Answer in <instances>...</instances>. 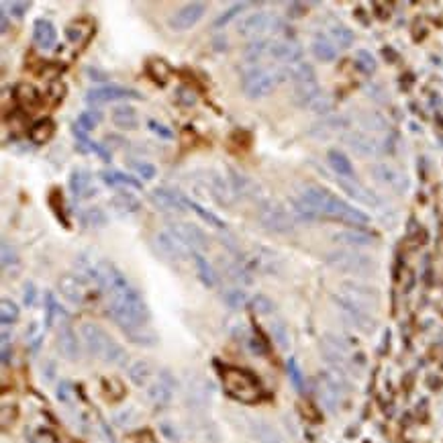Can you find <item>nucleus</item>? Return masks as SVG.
Segmentation results:
<instances>
[{"label": "nucleus", "instance_id": "obj_1", "mask_svg": "<svg viewBox=\"0 0 443 443\" xmlns=\"http://www.w3.org/2000/svg\"><path fill=\"white\" fill-rule=\"evenodd\" d=\"M294 213H299L301 219L314 221V219H331L348 225H368L370 217L354 209L350 202L339 198L337 194L329 192L321 186H305L301 192V198L294 200Z\"/></svg>", "mask_w": 443, "mask_h": 443}, {"label": "nucleus", "instance_id": "obj_2", "mask_svg": "<svg viewBox=\"0 0 443 443\" xmlns=\"http://www.w3.org/2000/svg\"><path fill=\"white\" fill-rule=\"evenodd\" d=\"M109 314L127 337L145 329L149 323V309L133 286H127L109 296Z\"/></svg>", "mask_w": 443, "mask_h": 443}, {"label": "nucleus", "instance_id": "obj_3", "mask_svg": "<svg viewBox=\"0 0 443 443\" xmlns=\"http://www.w3.org/2000/svg\"><path fill=\"white\" fill-rule=\"evenodd\" d=\"M337 303L341 305V310L348 314V319L355 327H359L361 331H372L374 327L372 312L378 305L376 292L372 288H366L355 282H346L341 286V294L337 296Z\"/></svg>", "mask_w": 443, "mask_h": 443}, {"label": "nucleus", "instance_id": "obj_4", "mask_svg": "<svg viewBox=\"0 0 443 443\" xmlns=\"http://www.w3.org/2000/svg\"><path fill=\"white\" fill-rule=\"evenodd\" d=\"M80 335L92 355L104 359L106 364H115V366L127 364V352L96 323H84L80 327Z\"/></svg>", "mask_w": 443, "mask_h": 443}, {"label": "nucleus", "instance_id": "obj_5", "mask_svg": "<svg viewBox=\"0 0 443 443\" xmlns=\"http://www.w3.org/2000/svg\"><path fill=\"white\" fill-rule=\"evenodd\" d=\"M221 380L225 390L229 393V397H233V399L243 402V404L256 402V400L260 399V395H262L258 380H256L249 372H245V370H241V368L223 366Z\"/></svg>", "mask_w": 443, "mask_h": 443}, {"label": "nucleus", "instance_id": "obj_6", "mask_svg": "<svg viewBox=\"0 0 443 443\" xmlns=\"http://www.w3.org/2000/svg\"><path fill=\"white\" fill-rule=\"evenodd\" d=\"M325 262L331 267H335L337 272L343 274H355V276H366L372 274L376 270V264L372 258L357 254L355 249H337V252H329Z\"/></svg>", "mask_w": 443, "mask_h": 443}, {"label": "nucleus", "instance_id": "obj_7", "mask_svg": "<svg viewBox=\"0 0 443 443\" xmlns=\"http://www.w3.org/2000/svg\"><path fill=\"white\" fill-rule=\"evenodd\" d=\"M282 29V21L276 15L270 12H249L247 17H243L237 25V33L245 39H262L264 33H276Z\"/></svg>", "mask_w": 443, "mask_h": 443}, {"label": "nucleus", "instance_id": "obj_8", "mask_svg": "<svg viewBox=\"0 0 443 443\" xmlns=\"http://www.w3.org/2000/svg\"><path fill=\"white\" fill-rule=\"evenodd\" d=\"M258 221L270 233L286 235V233L294 231V217H292V213L286 211L284 207L276 205V202H262L260 205V209H258Z\"/></svg>", "mask_w": 443, "mask_h": 443}, {"label": "nucleus", "instance_id": "obj_9", "mask_svg": "<svg viewBox=\"0 0 443 443\" xmlns=\"http://www.w3.org/2000/svg\"><path fill=\"white\" fill-rule=\"evenodd\" d=\"M278 82L280 80H278L276 72H272L267 68H254L252 72L245 74L241 86H243V94L249 100H260V98L267 96L272 90L276 88Z\"/></svg>", "mask_w": 443, "mask_h": 443}, {"label": "nucleus", "instance_id": "obj_10", "mask_svg": "<svg viewBox=\"0 0 443 443\" xmlns=\"http://www.w3.org/2000/svg\"><path fill=\"white\" fill-rule=\"evenodd\" d=\"M168 231L180 239L192 254L194 252H202V249H207L209 247V237H207V233L198 227V225H194V223H186V221H170L168 223Z\"/></svg>", "mask_w": 443, "mask_h": 443}, {"label": "nucleus", "instance_id": "obj_11", "mask_svg": "<svg viewBox=\"0 0 443 443\" xmlns=\"http://www.w3.org/2000/svg\"><path fill=\"white\" fill-rule=\"evenodd\" d=\"M207 15V4L205 2H188L184 6H180L176 12L170 17L168 21V27L172 31H188L192 29L202 17Z\"/></svg>", "mask_w": 443, "mask_h": 443}, {"label": "nucleus", "instance_id": "obj_12", "mask_svg": "<svg viewBox=\"0 0 443 443\" xmlns=\"http://www.w3.org/2000/svg\"><path fill=\"white\" fill-rule=\"evenodd\" d=\"M143 96L133 88L125 86H115L106 84L100 88H90L86 92V102L88 104H104V102H117V100H141Z\"/></svg>", "mask_w": 443, "mask_h": 443}, {"label": "nucleus", "instance_id": "obj_13", "mask_svg": "<svg viewBox=\"0 0 443 443\" xmlns=\"http://www.w3.org/2000/svg\"><path fill=\"white\" fill-rule=\"evenodd\" d=\"M153 243H155V249L158 254L168 260V262H184L188 258V247L176 239L170 231H162L153 237Z\"/></svg>", "mask_w": 443, "mask_h": 443}, {"label": "nucleus", "instance_id": "obj_14", "mask_svg": "<svg viewBox=\"0 0 443 443\" xmlns=\"http://www.w3.org/2000/svg\"><path fill=\"white\" fill-rule=\"evenodd\" d=\"M267 55L272 59L288 66V64L303 62V47L296 44V41H292V39H276V41H270Z\"/></svg>", "mask_w": 443, "mask_h": 443}, {"label": "nucleus", "instance_id": "obj_15", "mask_svg": "<svg viewBox=\"0 0 443 443\" xmlns=\"http://www.w3.org/2000/svg\"><path fill=\"white\" fill-rule=\"evenodd\" d=\"M172 393H174V380H172V376L166 370H162L160 376H158V380L147 388V399L151 400V404L155 408H164V406L170 404Z\"/></svg>", "mask_w": 443, "mask_h": 443}, {"label": "nucleus", "instance_id": "obj_16", "mask_svg": "<svg viewBox=\"0 0 443 443\" xmlns=\"http://www.w3.org/2000/svg\"><path fill=\"white\" fill-rule=\"evenodd\" d=\"M346 143L359 158H376L382 151L380 143L374 137H370L368 133H361V131H352V133L346 135Z\"/></svg>", "mask_w": 443, "mask_h": 443}, {"label": "nucleus", "instance_id": "obj_17", "mask_svg": "<svg viewBox=\"0 0 443 443\" xmlns=\"http://www.w3.org/2000/svg\"><path fill=\"white\" fill-rule=\"evenodd\" d=\"M57 350H59V354L64 355L66 359H70V361H76L80 357V346H78L76 333L70 327L68 319H64L62 325H59V329H57Z\"/></svg>", "mask_w": 443, "mask_h": 443}, {"label": "nucleus", "instance_id": "obj_18", "mask_svg": "<svg viewBox=\"0 0 443 443\" xmlns=\"http://www.w3.org/2000/svg\"><path fill=\"white\" fill-rule=\"evenodd\" d=\"M57 288H59V294L72 303V305H82L84 303V286H82V278L78 274H64L59 280H57Z\"/></svg>", "mask_w": 443, "mask_h": 443}, {"label": "nucleus", "instance_id": "obj_19", "mask_svg": "<svg viewBox=\"0 0 443 443\" xmlns=\"http://www.w3.org/2000/svg\"><path fill=\"white\" fill-rule=\"evenodd\" d=\"M276 76L280 82L284 80H290L294 84H301V82H309V80H317L314 78V70L312 66L307 62H296V64H288V66H282L276 70Z\"/></svg>", "mask_w": 443, "mask_h": 443}, {"label": "nucleus", "instance_id": "obj_20", "mask_svg": "<svg viewBox=\"0 0 443 443\" xmlns=\"http://www.w3.org/2000/svg\"><path fill=\"white\" fill-rule=\"evenodd\" d=\"M149 200L155 209L160 211H186L184 207V196L172 192V190H166V188H155L149 192Z\"/></svg>", "mask_w": 443, "mask_h": 443}, {"label": "nucleus", "instance_id": "obj_21", "mask_svg": "<svg viewBox=\"0 0 443 443\" xmlns=\"http://www.w3.org/2000/svg\"><path fill=\"white\" fill-rule=\"evenodd\" d=\"M68 186H70V192L74 194V198H90L98 192L92 186V176L86 170H80V168H76L72 172V176L68 180Z\"/></svg>", "mask_w": 443, "mask_h": 443}, {"label": "nucleus", "instance_id": "obj_22", "mask_svg": "<svg viewBox=\"0 0 443 443\" xmlns=\"http://www.w3.org/2000/svg\"><path fill=\"white\" fill-rule=\"evenodd\" d=\"M33 41H35V45L39 49H44V51L53 49V45L57 44V31H55V27H53L51 21L37 19L33 23Z\"/></svg>", "mask_w": 443, "mask_h": 443}, {"label": "nucleus", "instance_id": "obj_23", "mask_svg": "<svg viewBox=\"0 0 443 443\" xmlns=\"http://www.w3.org/2000/svg\"><path fill=\"white\" fill-rule=\"evenodd\" d=\"M339 182V186L354 198L357 200L359 205H366V207H378L380 205V200H378V196L372 192V190H368L366 186H361L357 180H337Z\"/></svg>", "mask_w": 443, "mask_h": 443}, {"label": "nucleus", "instance_id": "obj_24", "mask_svg": "<svg viewBox=\"0 0 443 443\" xmlns=\"http://www.w3.org/2000/svg\"><path fill=\"white\" fill-rule=\"evenodd\" d=\"M111 121L117 129L121 131H135L139 127V117L137 111L129 104H119L111 111Z\"/></svg>", "mask_w": 443, "mask_h": 443}, {"label": "nucleus", "instance_id": "obj_25", "mask_svg": "<svg viewBox=\"0 0 443 443\" xmlns=\"http://www.w3.org/2000/svg\"><path fill=\"white\" fill-rule=\"evenodd\" d=\"M229 184L233 188V194L235 196H241V198H256L258 196V184L252 180V178L239 174L237 170H229Z\"/></svg>", "mask_w": 443, "mask_h": 443}, {"label": "nucleus", "instance_id": "obj_26", "mask_svg": "<svg viewBox=\"0 0 443 443\" xmlns=\"http://www.w3.org/2000/svg\"><path fill=\"white\" fill-rule=\"evenodd\" d=\"M327 162H329L331 170L341 178V180H357L352 162H350L348 155L341 153L339 149H329V151H327Z\"/></svg>", "mask_w": 443, "mask_h": 443}, {"label": "nucleus", "instance_id": "obj_27", "mask_svg": "<svg viewBox=\"0 0 443 443\" xmlns=\"http://www.w3.org/2000/svg\"><path fill=\"white\" fill-rule=\"evenodd\" d=\"M109 205H111L117 213H123V215H135V213L141 211V200H139L135 194L127 192V190L115 192V194L111 196Z\"/></svg>", "mask_w": 443, "mask_h": 443}, {"label": "nucleus", "instance_id": "obj_28", "mask_svg": "<svg viewBox=\"0 0 443 443\" xmlns=\"http://www.w3.org/2000/svg\"><path fill=\"white\" fill-rule=\"evenodd\" d=\"M323 92H321V86H319V82L317 80H309V82H301V84H294V94H292V100H294V104H299V106H307L309 109L310 102L314 100V98H319Z\"/></svg>", "mask_w": 443, "mask_h": 443}, {"label": "nucleus", "instance_id": "obj_29", "mask_svg": "<svg viewBox=\"0 0 443 443\" xmlns=\"http://www.w3.org/2000/svg\"><path fill=\"white\" fill-rule=\"evenodd\" d=\"M372 176L376 182H380V184H384V186H390V188H395V190H400L402 188V184H404V180L400 176L397 170H393L390 166H386V164H374L372 166Z\"/></svg>", "mask_w": 443, "mask_h": 443}, {"label": "nucleus", "instance_id": "obj_30", "mask_svg": "<svg viewBox=\"0 0 443 443\" xmlns=\"http://www.w3.org/2000/svg\"><path fill=\"white\" fill-rule=\"evenodd\" d=\"M333 241L350 245V247H364V245H372L374 237L364 233V231H355V229H348V231H339L333 235Z\"/></svg>", "mask_w": 443, "mask_h": 443}, {"label": "nucleus", "instance_id": "obj_31", "mask_svg": "<svg viewBox=\"0 0 443 443\" xmlns=\"http://www.w3.org/2000/svg\"><path fill=\"white\" fill-rule=\"evenodd\" d=\"M55 133V123L51 121V119H39V121H35L31 127H29V139H31V143H35V145H44L47 143L51 137Z\"/></svg>", "mask_w": 443, "mask_h": 443}, {"label": "nucleus", "instance_id": "obj_32", "mask_svg": "<svg viewBox=\"0 0 443 443\" xmlns=\"http://www.w3.org/2000/svg\"><path fill=\"white\" fill-rule=\"evenodd\" d=\"M252 433L260 443H282V437L276 431V427H272L270 423L262 421V419L252 421Z\"/></svg>", "mask_w": 443, "mask_h": 443}, {"label": "nucleus", "instance_id": "obj_33", "mask_svg": "<svg viewBox=\"0 0 443 443\" xmlns=\"http://www.w3.org/2000/svg\"><path fill=\"white\" fill-rule=\"evenodd\" d=\"M145 70H147V76H149V78H151L155 84H160V86L168 84V80H170V74H172L170 66H168L164 59H149Z\"/></svg>", "mask_w": 443, "mask_h": 443}, {"label": "nucleus", "instance_id": "obj_34", "mask_svg": "<svg viewBox=\"0 0 443 443\" xmlns=\"http://www.w3.org/2000/svg\"><path fill=\"white\" fill-rule=\"evenodd\" d=\"M184 207L186 209H190L192 213H196L202 221L207 223V225H211V227H215V229H225V221H221L215 213H211L209 209H205L202 205H198L196 200H192V198H186L184 196Z\"/></svg>", "mask_w": 443, "mask_h": 443}, {"label": "nucleus", "instance_id": "obj_35", "mask_svg": "<svg viewBox=\"0 0 443 443\" xmlns=\"http://www.w3.org/2000/svg\"><path fill=\"white\" fill-rule=\"evenodd\" d=\"M151 364L149 361H145V359H139V361H135L129 366V380L133 382L135 386H145L147 382H149V378H151Z\"/></svg>", "mask_w": 443, "mask_h": 443}, {"label": "nucleus", "instance_id": "obj_36", "mask_svg": "<svg viewBox=\"0 0 443 443\" xmlns=\"http://www.w3.org/2000/svg\"><path fill=\"white\" fill-rule=\"evenodd\" d=\"M192 262H194V266H196V272H198L200 282H202L205 286L213 288V286H215V270H213V266L207 262V258H205L202 254L194 252V254H192Z\"/></svg>", "mask_w": 443, "mask_h": 443}, {"label": "nucleus", "instance_id": "obj_37", "mask_svg": "<svg viewBox=\"0 0 443 443\" xmlns=\"http://www.w3.org/2000/svg\"><path fill=\"white\" fill-rule=\"evenodd\" d=\"M312 53H314V57L321 59V62H333V59L337 57L335 45L331 44L327 37H317V39L312 41Z\"/></svg>", "mask_w": 443, "mask_h": 443}, {"label": "nucleus", "instance_id": "obj_38", "mask_svg": "<svg viewBox=\"0 0 443 443\" xmlns=\"http://www.w3.org/2000/svg\"><path fill=\"white\" fill-rule=\"evenodd\" d=\"M100 178H102L106 184H111V186H115V184H127V186L137 188V190L143 188V182H141V180L129 176V174H123V172H117V170H113V172L104 170V172H100Z\"/></svg>", "mask_w": 443, "mask_h": 443}, {"label": "nucleus", "instance_id": "obj_39", "mask_svg": "<svg viewBox=\"0 0 443 443\" xmlns=\"http://www.w3.org/2000/svg\"><path fill=\"white\" fill-rule=\"evenodd\" d=\"M359 125H361L364 129H368V131H384V129L388 127L386 119H384L382 115L374 113V111L364 113V115L359 117Z\"/></svg>", "mask_w": 443, "mask_h": 443}, {"label": "nucleus", "instance_id": "obj_40", "mask_svg": "<svg viewBox=\"0 0 443 443\" xmlns=\"http://www.w3.org/2000/svg\"><path fill=\"white\" fill-rule=\"evenodd\" d=\"M247 6H252L249 2H237V4H233V6H229L223 15H219L217 19H215V23H213V27L215 29H221V27H227L235 17H239Z\"/></svg>", "mask_w": 443, "mask_h": 443}, {"label": "nucleus", "instance_id": "obj_41", "mask_svg": "<svg viewBox=\"0 0 443 443\" xmlns=\"http://www.w3.org/2000/svg\"><path fill=\"white\" fill-rule=\"evenodd\" d=\"M80 219L82 223L86 225V227H104L109 219H106V213L102 211V209H98V207H90V209H84L82 211V215H80Z\"/></svg>", "mask_w": 443, "mask_h": 443}, {"label": "nucleus", "instance_id": "obj_42", "mask_svg": "<svg viewBox=\"0 0 443 443\" xmlns=\"http://www.w3.org/2000/svg\"><path fill=\"white\" fill-rule=\"evenodd\" d=\"M267 47H270V41L267 39H256L252 44L245 47V59L249 64H256L260 62L264 55H267Z\"/></svg>", "mask_w": 443, "mask_h": 443}, {"label": "nucleus", "instance_id": "obj_43", "mask_svg": "<svg viewBox=\"0 0 443 443\" xmlns=\"http://www.w3.org/2000/svg\"><path fill=\"white\" fill-rule=\"evenodd\" d=\"M355 66H357V70H361L364 74H374L376 72V59H374V55L370 53V51H366V49H357L355 51Z\"/></svg>", "mask_w": 443, "mask_h": 443}, {"label": "nucleus", "instance_id": "obj_44", "mask_svg": "<svg viewBox=\"0 0 443 443\" xmlns=\"http://www.w3.org/2000/svg\"><path fill=\"white\" fill-rule=\"evenodd\" d=\"M331 39L339 45V47H352L355 41V35L352 29H348V27H343V25H335V27L331 29Z\"/></svg>", "mask_w": 443, "mask_h": 443}, {"label": "nucleus", "instance_id": "obj_45", "mask_svg": "<svg viewBox=\"0 0 443 443\" xmlns=\"http://www.w3.org/2000/svg\"><path fill=\"white\" fill-rule=\"evenodd\" d=\"M17 319H19V307H17L12 301L2 299V303H0V321H2V325L8 327V325H12Z\"/></svg>", "mask_w": 443, "mask_h": 443}, {"label": "nucleus", "instance_id": "obj_46", "mask_svg": "<svg viewBox=\"0 0 443 443\" xmlns=\"http://www.w3.org/2000/svg\"><path fill=\"white\" fill-rule=\"evenodd\" d=\"M223 301H225V305H227L229 309H241V307L245 305L247 296H245V292H243L241 288H231V290H227V292L223 294Z\"/></svg>", "mask_w": 443, "mask_h": 443}, {"label": "nucleus", "instance_id": "obj_47", "mask_svg": "<svg viewBox=\"0 0 443 443\" xmlns=\"http://www.w3.org/2000/svg\"><path fill=\"white\" fill-rule=\"evenodd\" d=\"M19 100L23 102V104H27V106H31V104H37L39 102V90L35 88V86H31V84H19Z\"/></svg>", "mask_w": 443, "mask_h": 443}, {"label": "nucleus", "instance_id": "obj_48", "mask_svg": "<svg viewBox=\"0 0 443 443\" xmlns=\"http://www.w3.org/2000/svg\"><path fill=\"white\" fill-rule=\"evenodd\" d=\"M270 333H272V337L276 339V343L280 346V348H288L290 346V339H288V331H286V327H284V323L282 321H274L272 325H270Z\"/></svg>", "mask_w": 443, "mask_h": 443}, {"label": "nucleus", "instance_id": "obj_49", "mask_svg": "<svg viewBox=\"0 0 443 443\" xmlns=\"http://www.w3.org/2000/svg\"><path fill=\"white\" fill-rule=\"evenodd\" d=\"M174 100L180 106L188 109V106L196 104V94H194V90H190L188 86H178L176 92H174Z\"/></svg>", "mask_w": 443, "mask_h": 443}, {"label": "nucleus", "instance_id": "obj_50", "mask_svg": "<svg viewBox=\"0 0 443 443\" xmlns=\"http://www.w3.org/2000/svg\"><path fill=\"white\" fill-rule=\"evenodd\" d=\"M131 168H133L135 174L143 178V180H153L158 176V168L153 164H149V162H135V160H131Z\"/></svg>", "mask_w": 443, "mask_h": 443}, {"label": "nucleus", "instance_id": "obj_51", "mask_svg": "<svg viewBox=\"0 0 443 443\" xmlns=\"http://www.w3.org/2000/svg\"><path fill=\"white\" fill-rule=\"evenodd\" d=\"M288 376H290V382L294 384V388L299 393H305V378H303V372H301L296 359H288Z\"/></svg>", "mask_w": 443, "mask_h": 443}, {"label": "nucleus", "instance_id": "obj_52", "mask_svg": "<svg viewBox=\"0 0 443 443\" xmlns=\"http://www.w3.org/2000/svg\"><path fill=\"white\" fill-rule=\"evenodd\" d=\"M309 109L312 113H317V115H327V113L333 109V100H331L327 94H321L319 98H314V100L310 102Z\"/></svg>", "mask_w": 443, "mask_h": 443}, {"label": "nucleus", "instance_id": "obj_53", "mask_svg": "<svg viewBox=\"0 0 443 443\" xmlns=\"http://www.w3.org/2000/svg\"><path fill=\"white\" fill-rule=\"evenodd\" d=\"M98 123V115H92V111H86V113H80L78 119H76V125L82 129V131H92Z\"/></svg>", "mask_w": 443, "mask_h": 443}, {"label": "nucleus", "instance_id": "obj_54", "mask_svg": "<svg viewBox=\"0 0 443 443\" xmlns=\"http://www.w3.org/2000/svg\"><path fill=\"white\" fill-rule=\"evenodd\" d=\"M19 260H17V252L15 247L8 243V241H2V267L6 270L8 266H15Z\"/></svg>", "mask_w": 443, "mask_h": 443}, {"label": "nucleus", "instance_id": "obj_55", "mask_svg": "<svg viewBox=\"0 0 443 443\" xmlns=\"http://www.w3.org/2000/svg\"><path fill=\"white\" fill-rule=\"evenodd\" d=\"M252 303H254V309L258 310L260 314H270L274 310V303L267 296H264V294H256Z\"/></svg>", "mask_w": 443, "mask_h": 443}, {"label": "nucleus", "instance_id": "obj_56", "mask_svg": "<svg viewBox=\"0 0 443 443\" xmlns=\"http://www.w3.org/2000/svg\"><path fill=\"white\" fill-rule=\"evenodd\" d=\"M147 127H149V131H151V133H155L160 139H172V137H174L172 129H168L166 125L158 123L155 119H149V121H147Z\"/></svg>", "mask_w": 443, "mask_h": 443}, {"label": "nucleus", "instance_id": "obj_57", "mask_svg": "<svg viewBox=\"0 0 443 443\" xmlns=\"http://www.w3.org/2000/svg\"><path fill=\"white\" fill-rule=\"evenodd\" d=\"M2 6H6V8H10V12L15 15V17H25V12L29 10V6H31V2H4Z\"/></svg>", "mask_w": 443, "mask_h": 443}, {"label": "nucleus", "instance_id": "obj_58", "mask_svg": "<svg viewBox=\"0 0 443 443\" xmlns=\"http://www.w3.org/2000/svg\"><path fill=\"white\" fill-rule=\"evenodd\" d=\"M66 37H68V41H72V44L84 41V33H82L80 25H70V27H66Z\"/></svg>", "mask_w": 443, "mask_h": 443}, {"label": "nucleus", "instance_id": "obj_59", "mask_svg": "<svg viewBox=\"0 0 443 443\" xmlns=\"http://www.w3.org/2000/svg\"><path fill=\"white\" fill-rule=\"evenodd\" d=\"M84 74L88 76L90 80H94V82H106L109 80V74L102 72V70H98V68H94V66H86Z\"/></svg>", "mask_w": 443, "mask_h": 443}, {"label": "nucleus", "instance_id": "obj_60", "mask_svg": "<svg viewBox=\"0 0 443 443\" xmlns=\"http://www.w3.org/2000/svg\"><path fill=\"white\" fill-rule=\"evenodd\" d=\"M33 303H35V286L31 282H27L25 284V305L31 307Z\"/></svg>", "mask_w": 443, "mask_h": 443}, {"label": "nucleus", "instance_id": "obj_61", "mask_svg": "<svg viewBox=\"0 0 443 443\" xmlns=\"http://www.w3.org/2000/svg\"><path fill=\"white\" fill-rule=\"evenodd\" d=\"M51 90L55 92V94H53V98H55V100H62V98H64V94H66V86H64L62 82H55Z\"/></svg>", "mask_w": 443, "mask_h": 443}, {"label": "nucleus", "instance_id": "obj_62", "mask_svg": "<svg viewBox=\"0 0 443 443\" xmlns=\"http://www.w3.org/2000/svg\"><path fill=\"white\" fill-rule=\"evenodd\" d=\"M68 393H70V384H68V382H62L59 388H57V399L68 400Z\"/></svg>", "mask_w": 443, "mask_h": 443}, {"label": "nucleus", "instance_id": "obj_63", "mask_svg": "<svg viewBox=\"0 0 443 443\" xmlns=\"http://www.w3.org/2000/svg\"><path fill=\"white\" fill-rule=\"evenodd\" d=\"M288 10H290V17H301L303 12V6L301 4H288Z\"/></svg>", "mask_w": 443, "mask_h": 443}, {"label": "nucleus", "instance_id": "obj_64", "mask_svg": "<svg viewBox=\"0 0 443 443\" xmlns=\"http://www.w3.org/2000/svg\"><path fill=\"white\" fill-rule=\"evenodd\" d=\"M0 21H2V33H6L8 31V17H6V12H2Z\"/></svg>", "mask_w": 443, "mask_h": 443}]
</instances>
